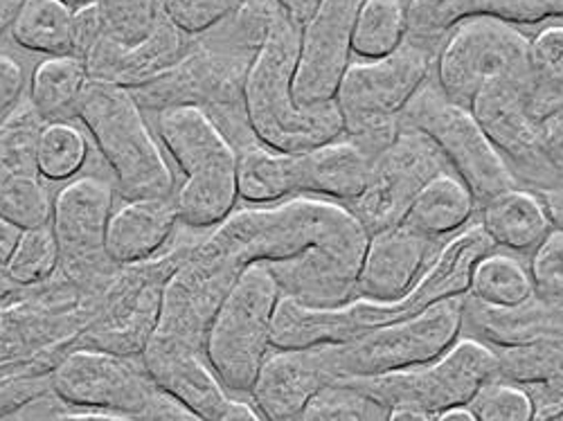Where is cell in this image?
Segmentation results:
<instances>
[{"instance_id": "obj_1", "label": "cell", "mask_w": 563, "mask_h": 421, "mask_svg": "<svg viewBox=\"0 0 563 421\" xmlns=\"http://www.w3.org/2000/svg\"><path fill=\"white\" fill-rule=\"evenodd\" d=\"M367 242V230L345 206L313 197L234 210L199 237V246L234 273L264 264L282 296L309 307L356 298Z\"/></svg>"}, {"instance_id": "obj_2", "label": "cell", "mask_w": 563, "mask_h": 421, "mask_svg": "<svg viewBox=\"0 0 563 421\" xmlns=\"http://www.w3.org/2000/svg\"><path fill=\"white\" fill-rule=\"evenodd\" d=\"M494 244L481 223L466 225L449 240L417 285L397 302H372L354 298L341 307H309L282 296L275 313L271 345L275 350H311L320 345H343L379 326L412 318L435 302L468 293L476 264L494 253Z\"/></svg>"}, {"instance_id": "obj_3", "label": "cell", "mask_w": 563, "mask_h": 421, "mask_svg": "<svg viewBox=\"0 0 563 421\" xmlns=\"http://www.w3.org/2000/svg\"><path fill=\"white\" fill-rule=\"evenodd\" d=\"M262 48V38L230 12L214 30L197 36L187 57L167 75L131 88L140 109L197 107L206 111L230 145L242 152L257 140L244 104L249 68Z\"/></svg>"}, {"instance_id": "obj_4", "label": "cell", "mask_w": 563, "mask_h": 421, "mask_svg": "<svg viewBox=\"0 0 563 421\" xmlns=\"http://www.w3.org/2000/svg\"><path fill=\"white\" fill-rule=\"evenodd\" d=\"M300 53V27L282 12L257 51L244 84V104L251 131L260 145L282 154H305L343 135L334 102L298 107L294 77Z\"/></svg>"}, {"instance_id": "obj_5", "label": "cell", "mask_w": 563, "mask_h": 421, "mask_svg": "<svg viewBox=\"0 0 563 421\" xmlns=\"http://www.w3.org/2000/svg\"><path fill=\"white\" fill-rule=\"evenodd\" d=\"M161 143L185 174L174 192L178 221L195 232L223 223L238 206V149L197 107L158 111Z\"/></svg>"}, {"instance_id": "obj_6", "label": "cell", "mask_w": 563, "mask_h": 421, "mask_svg": "<svg viewBox=\"0 0 563 421\" xmlns=\"http://www.w3.org/2000/svg\"><path fill=\"white\" fill-rule=\"evenodd\" d=\"M124 201L174 197L176 182L131 88L90 79L77 111Z\"/></svg>"}, {"instance_id": "obj_7", "label": "cell", "mask_w": 563, "mask_h": 421, "mask_svg": "<svg viewBox=\"0 0 563 421\" xmlns=\"http://www.w3.org/2000/svg\"><path fill=\"white\" fill-rule=\"evenodd\" d=\"M435 59L438 53L406 38L397 53L384 59L350 64L334 98L343 135L369 158L386 152L401 131V111L431 79Z\"/></svg>"}, {"instance_id": "obj_8", "label": "cell", "mask_w": 563, "mask_h": 421, "mask_svg": "<svg viewBox=\"0 0 563 421\" xmlns=\"http://www.w3.org/2000/svg\"><path fill=\"white\" fill-rule=\"evenodd\" d=\"M197 240L185 235L147 262L120 266L100 296L96 315L79 334L75 350L86 347L120 356H143L158 326L169 277L190 255Z\"/></svg>"}, {"instance_id": "obj_9", "label": "cell", "mask_w": 563, "mask_h": 421, "mask_svg": "<svg viewBox=\"0 0 563 421\" xmlns=\"http://www.w3.org/2000/svg\"><path fill=\"white\" fill-rule=\"evenodd\" d=\"M464 296L435 302L412 318L379 326L343 345H320L332 386L341 379L379 377L440 358L462 334Z\"/></svg>"}, {"instance_id": "obj_10", "label": "cell", "mask_w": 563, "mask_h": 421, "mask_svg": "<svg viewBox=\"0 0 563 421\" xmlns=\"http://www.w3.org/2000/svg\"><path fill=\"white\" fill-rule=\"evenodd\" d=\"M496 367L494 347L464 336L427 365L379 377L341 379L334 386L356 392L379 410L410 406L438 417L444 410L472 403L496 379Z\"/></svg>"}, {"instance_id": "obj_11", "label": "cell", "mask_w": 563, "mask_h": 421, "mask_svg": "<svg viewBox=\"0 0 563 421\" xmlns=\"http://www.w3.org/2000/svg\"><path fill=\"white\" fill-rule=\"evenodd\" d=\"M279 287L264 264H251L214 313L206 358L228 392L249 395L268 356Z\"/></svg>"}, {"instance_id": "obj_12", "label": "cell", "mask_w": 563, "mask_h": 421, "mask_svg": "<svg viewBox=\"0 0 563 421\" xmlns=\"http://www.w3.org/2000/svg\"><path fill=\"white\" fill-rule=\"evenodd\" d=\"M399 122L429 135L451 171L483 208L498 195L519 187L472 109L453 104L435 81H427L401 111Z\"/></svg>"}, {"instance_id": "obj_13", "label": "cell", "mask_w": 563, "mask_h": 421, "mask_svg": "<svg viewBox=\"0 0 563 421\" xmlns=\"http://www.w3.org/2000/svg\"><path fill=\"white\" fill-rule=\"evenodd\" d=\"M113 187L98 176L73 178L53 201L51 228L59 246V275L100 298L120 266L107 253Z\"/></svg>"}, {"instance_id": "obj_14", "label": "cell", "mask_w": 563, "mask_h": 421, "mask_svg": "<svg viewBox=\"0 0 563 421\" xmlns=\"http://www.w3.org/2000/svg\"><path fill=\"white\" fill-rule=\"evenodd\" d=\"M528 53L530 38L514 25L485 16L466 19L442 43L435 84L453 104L472 109L489 81L528 73Z\"/></svg>"}, {"instance_id": "obj_15", "label": "cell", "mask_w": 563, "mask_h": 421, "mask_svg": "<svg viewBox=\"0 0 563 421\" xmlns=\"http://www.w3.org/2000/svg\"><path fill=\"white\" fill-rule=\"evenodd\" d=\"M444 171L451 167L433 140L401 124L393 145L374 158L363 195L345 208L367 235L401 225L417 195Z\"/></svg>"}, {"instance_id": "obj_16", "label": "cell", "mask_w": 563, "mask_h": 421, "mask_svg": "<svg viewBox=\"0 0 563 421\" xmlns=\"http://www.w3.org/2000/svg\"><path fill=\"white\" fill-rule=\"evenodd\" d=\"M53 392L64 406L140 419L158 386L140 356L70 350L53 369Z\"/></svg>"}, {"instance_id": "obj_17", "label": "cell", "mask_w": 563, "mask_h": 421, "mask_svg": "<svg viewBox=\"0 0 563 421\" xmlns=\"http://www.w3.org/2000/svg\"><path fill=\"white\" fill-rule=\"evenodd\" d=\"M43 126L27 98L0 120V217L23 230L48 225L53 217V199L38 167Z\"/></svg>"}, {"instance_id": "obj_18", "label": "cell", "mask_w": 563, "mask_h": 421, "mask_svg": "<svg viewBox=\"0 0 563 421\" xmlns=\"http://www.w3.org/2000/svg\"><path fill=\"white\" fill-rule=\"evenodd\" d=\"M363 0H320L311 21L300 30V53L294 77L298 107L334 102L352 57V34Z\"/></svg>"}, {"instance_id": "obj_19", "label": "cell", "mask_w": 563, "mask_h": 421, "mask_svg": "<svg viewBox=\"0 0 563 421\" xmlns=\"http://www.w3.org/2000/svg\"><path fill=\"white\" fill-rule=\"evenodd\" d=\"M192 48V36L183 34L161 10L150 34L135 43L122 45L109 34L86 57L90 79L120 84L124 88L145 86L174 70Z\"/></svg>"}, {"instance_id": "obj_20", "label": "cell", "mask_w": 563, "mask_h": 421, "mask_svg": "<svg viewBox=\"0 0 563 421\" xmlns=\"http://www.w3.org/2000/svg\"><path fill=\"white\" fill-rule=\"evenodd\" d=\"M433 244L408 223L369 235L356 279V298L372 302L401 300L433 262Z\"/></svg>"}, {"instance_id": "obj_21", "label": "cell", "mask_w": 563, "mask_h": 421, "mask_svg": "<svg viewBox=\"0 0 563 421\" xmlns=\"http://www.w3.org/2000/svg\"><path fill=\"white\" fill-rule=\"evenodd\" d=\"M478 16L509 25H534L563 19V0H410L408 41L438 53L457 23Z\"/></svg>"}, {"instance_id": "obj_22", "label": "cell", "mask_w": 563, "mask_h": 421, "mask_svg": "<svg viewBox=\"0 0 563 421\" xmlns=\"http://www.w3.org/2000/svg\"><path fill=\"white\" fill-rule=\"evenodd\" d=\"M330 386L318 347L275 350L264 358L249 395L266 421H296L311 399Z\"/></svg>"}, {"instance_id": "obj_23", "label": "cell", "mask_w": 563, "mask_h": 421, "mask_svg": "<svg viewBox=\"0 0 563 421\" xmlns=\"http://www.w3.org/2000/svg\"><path fill=\"white\" fill-rule=\"evenodd\" d=\"M140 358L163 392L208 421H214L228 406V390L210 367L206 354L150 341Z\"/></svg>"}, {"instance_id": "obj_24", "label": "cell", "mask_w": 563, "mask_h": 421, "mask_svg": "<svg viewBox=\"0 0 563 421\" xmlns=\"http://www.w3.org/2000/svg\"><path fill=\"white\" fill-rule=\"evenodd\" d=\"M462 334L489 347L563 341V300H541L516 309H494L464 296Z\"/></svg>"}, {"instance_id": "obj_25", "label": "cell", "mask_w": 563, "mask_h": 421, "mask_svg": "<svg viewBox=\"0 0 563 421\" xmlns=\"http://www.w3.org/2000/svg\"><path fill=\"white\" fill-rule=\"evenodd\" d=\"M178 223L174 197L124 201L111 214L107 253L118 266L147 262L167 248Z\"/></svg>"}, {"instance_id": "obj_26", "label": "cell", "mask_w": 563, "mask_h": 421, "mask_svg": "<svg viewBox=\"0 0 563 421\" xmlns=\"http://www.w3.org/2000/svg\"><path fill=\"white\" fill-rule=\"evenodd\" d=\"M372 163L374 158L341 135L332 143L298 154V195L350 206L363 195Z\"/></svg>"}, {"instance_id": "obj_27", "label": "cell", "mask_w": 563, "mask_h": 421, "mask_svg": "<svg viewBox=\"0 0 563 421\" xmlns=\"http://www.w3.org/2000/svg\"><path fill=\"white\" fill-rule=\"evenodd\" d=\"M496 379L523 388L537 408L534 421H550L563 412V341H539L494 347Z\"/></svg>"}, {"instance_id": "obj_28", "label": "cell", "mask_w": 563, "mask_h": 421, "mask_svg": "<svg viewBox=\"0 0 563 421\" xmlns=\"http://www.w3.org/2000/svg\"><path fill=\"white\" fill-rule=\"evenodd\" d=\"M481 210V225L492 244L511 253L532 255L554 230L539 197L523 187H511Z\"/></svg>"}, {"instance_id": "obj_29", "label": "cell", "mask_w": 563, "mask_h": 421, "mask_svg": "<svg viewBox=\"0 0 563 421\" xmlns=\"http://www.w3.org/2000/svg\"><path fill=\"white\" fill-rule=\"evenodd\" d=\"M476 208L478 203L468 187L453 171H444L417 195L404 223L438 242L464 230Z\"/></svg>"}, {"instance_id": "obj_30", "label": "cell", "mask_w": 563, "mask_h": 421, "mask_svg": "<svg viewBox=\"0 0 563 421\" xmlns=\"http://www.w3.org/2000/svg\"><path fill=\"white\" fill-rule=\"evenodd\" d=\"M88 81V68L79 57H48L32 73L27 100L45 124L73 122Z\"/></svg>"}, {"instance_id": "obj_31", "label": "cell", "mask_w": 563, "mask_h": 421, "mask_svg": "<svg viewBox=\"0 0 563 421\" xmlns=\"http://www.w3.org/2000/svg\"><path fill=\"white\" fill-rule=\"evenodd\" d=\"M238 192L251 206H275L298 195V154L260 143L238 152Z\"/></svg>"}, {"instance_id": "obj_32", "label": "cell", "mask_w": 563, "mask_h": 421, "mask_svg": "<svg viewBox=\"0 0 563 421\" xmlns=\"http://www.w3.org/2000/svg\"><path fill=\"white\" fill-rule=\"evenodd\" d=\"M10 34L27 53L45 57L73 55V8L62 0H23Z\"/></svg>"}, {"instance_id": "obj_33", "label": "cell", "mask_w": 563, "mask_h": 421, "mask_svg": "<svg viewBox=\"0 0 563 421\" xmlns=\"http://www.w3.org/2000/svg\"><path fill=\"white\" fill-rule=\"evenodd\" d=\"M406 38L408 5L404 0H363L352 34V53L358 59H384L397 53Z\"/></svg>"}, {"instance_id": "obj_34", "label": "cell", "mask_w": 563, "mask_h": 421, "mask_svg": "<svg viewBox=\"0 0 563 421\" xmlns=\"http://www.w3.org/2000/svg\"><path fill=\"white\" fill-rule=\"evenodd\" d=\"M466 296L494 309H516L534 298V285L519 259L489 253L476 264Z\"/></svg>"}, {"instance_id": "obj_35", "label": "cell", "mask_w": 563, "mask_h": 421, "mask_svg": "<svg viewBox=\"0 0 563 421\" xmlns=\"http://www.w3.org/2000/svg\"><path fill=\"white\" fill-rule=\"evenodd\" d=\"M530 113L541 120L563 104V25H548L530 38Z\"/></svg>"}, {"instance_id": "obj_36", "label": "cell", "mask_w": 563, "mask_h": 421, "mask_svg": "<svg viewBox=\"0 0 563 421\" xmlns=\"http://www.w3.org/2000/svg\"><path fill=\"white\" fill-rule=\"evenodd\" d=\"M57 273H59V246L51 223L25 228L3 270L8 282L19 289H30V287L48 282V279H53Z\"/></svg>"}, {"instance_id": "obj_37", "label": "cell", "mask_w": 563, "mask_h": 421, "mask_svg": "<svg viewBox=\"0 0 563 421\" xmlns=\"http://www.w3.org/2000/svg\"><path fill=\"white\" fill-rule=\"evenodd\" d=\"M88 158L84 133L70 122L45 124L38 135V167L45 180H73Z\"/></svg>"}, {"instance_id": "obj_38", "label": "cell", "mask_w": 563, "mask_h": 421, "mask_svg": "<svg viewBox=\"0 0 563 421\" xmlns=\"http://www.w3.org/2000/svg\"><path fill=\"white\" fill-rule=\"evenodd\" d=\"M107 32L122 45L143 41L158 14L156 0H96Z\"/></svg>"}, {"instance_id": "obj_39", "label": "cell", "mask_w": 563, "mask_h": 421, "mask_svg": "<svg viewBox=\"0 0 563 421\" xmlns=\"http://www.w3.org/2000/svg\"><path fill=\"white\" fill-rule=\"evenodd\" d=\"M478 421H534L537 408L532 397L514 384L489 381L468 403Z\"/></svg>"}, {"instance_id": "obj_40", "label": "cell", "mask_w": 563, "mask_h": 421, "mask_svg": "<svg viewBox=\"0 0 563 421\" xmlns=\"http://www.w3.org/2000/svg\"><path fill=\"white\" fill-rule=\"evenodd\" d=\"M163 14L187 36H203L234 10V0H161Z\"/></svg>"}, {"instance_id": "obj_41", "label": "cell", "mask_w": 563, "mask_h": 421, "mask_svg": "<svg viewBox=\"0 0 563 421\" xmlns=\"http://www.w3.org/2000/svg\"><path fill=\"white\" fill-rule=\"evenodd\" d=\"M530 277L534 296L541 300H563V232L552 230L532 253Z\"/></svg>"}, {"instance_id": "obj_42", "label": "cell", "mask_w": 563, "mask_h": 421, "mask_svg": "<svg viewBox=\"0 0 563 421\" xmlns=\"http://www.w3.org/2000/svg\"><path fill=\"white\" fill-rule=\"evenodd\" d=\"M369 401L341 386L318 392L296 421H372Z\"/></svg>"}, {"instance_id": "obj_43", "label": "cell", "mask_w": 563, "mask_h": 421, "mask_svg": "<svg viewBox=\"0 0 563 421\" xmlns=\"http://www.w3.org/2000/svg\"><path fill=\"white\" fill-rule=\"evenodd\" d=\"M539 152L552 178V190L563 187V104L539 120Z\"/></svg>"}, {"instance_id": "obj_44", "label": "cell", "mask_w": 563, "mask_h": 421, "mask_svg": "<svg viewBox=\"0 0 563 421\" xmlns=\"http://www.w3.org/2000/svg\"><path fill=\"white\" fill-rule=\"evenodd\" d=\"M107 25L96 0L88 5L73 10V55L86 62V57L96 51V45L107 36Z\"/></svg>"}, {"instance_id": "obj_45", "label": "cell", "mask_w": 563, "mask_h": 421, "mask_svg": "<svg viewBox=\"0 0 563 421\" xmlns=\"http://www.w3.org/2000/svg\"><path fill=\"white\" fill-rule=\"evenodd\" d=\"M25 88V75L21 64L0 53V120H3L21 100Z\"/></svg>"}, {"instance_id": "obj_46", "label": "cell", "mask_w": 563, "mask_h": 421, "mask_svg": "<svg viewBox=\"0 0 563 421\" xmlns=\"http://www.w3.org/2000/svg\"><path fill=\"white\" fill-rule=\"evenodd\" d=\"M140 421H208V419L183 406L180 401H176L174 397H169L158 388L150 406L145 408L143 417H140Z\"/></svg>"}, {"instance_id": "obj_47", "label": "cell", "mask_w": 563, "mask_h": 421, "mask_svg": "<svg viewBox=\"0 0 563 421\" xmlns=\"http://www.w3.org/2000/svg\"><path fill=\"white\" fill-rule=\"evenodd\" d=\"M277 5L282 12L287 14V19L294 25H298L302 30L316 14L320 0H277Z\"/></svg>"}, {"instance_id": "obj_48", "label": "cell", "mask_w": 563, "mask_h": 421, "mask_svg": "<svg viewBox=\"0 0 563 421\" xmlns=\"http://www.w3.org/2000/svg\"><path fill=\"white\" fill-rule=\"evenodd\" d=\"M21 232H23V228L8 221L5 217H0V273L5 270L10 257L21 240Z\"/></svg>"}, {"instance_id": "obj_49", "label": "cell", "mask_w": 563, "mask_h": 421, "mask_svg": "<svg viewBox=\"0 0 563 421\" xmlns=\"http://www.w3.org/2000/svg\"><path fill=\"white\" fill-rule=\"evenodd\" d=\"M214 421H266L253 403L230 399Z\"/></svg>"}, {"instance_id": "obj_50", "label": "cell", "mask_w": 563, "mask_h": 421, "mask_svg": "<svg viewBox=\"0 0 563 421\" xmlns=\"http://www.w3.org/2000/svg\"><path fill=\"white\" fill-rule=\"evenodd\" d=\"M51 421H140L135 417L115 414V412H100V410H88V412H57Z\"/></svg>"}, {"instance_id": "obj_51", "label": "cell", "mask_w": 563, "mask_h": 421, "mask_svg": "<svg viewBox=\"0 0 563 421\" xmlns=\"http://www.w3.org/2000/svg\"><path fill=\"white\" fill-rule=\"evenodd\" d=\"M539 201L543 203L552 228L563 232V187H556V190H550V192L541 195Z\"/></svg>"}, {"instance_id": "obj_52", "label": "cell", "mask_w": 563, "mask_h": 421, "mask_svg": "<svg viewBox=\"0 0 563 421\" xmlns=\"http://www.w3.org/2000/svg\"><path fill=\"white\" fill-rule=\"evenodd\" d=\"M386 421H435V414L410 406H397L386 410Z\"/></svg>"}, {"instance_id": "obj_53", "label": "cell", "mask_w": 563, "mask_h": 421, "mask_svg": "<svg viewBox=\"0 0 563 421\" xmlns=\"http://www.w3.org/2000/svg\"><path fill=\"white\" fill-rule=\"evenodd\" d=\"M435 421H478L476 414L472 412V408L468 406H462V408H451V410H444L435 417Z\"/></svg>"}, {"instance_id": "obj_54", "label": "cell", "mask_w": 563, "mask_h": 421, "mask_svg": "<svg viewBox=\"0 0 563 421\" xmlns=\"http://www.w3.org/2000/svg\"><path fill=\"white\" fill-rule=\"evenodd\" d=\"M62 3H66V5H68V8H73V10H77V8H81V5L92 3V0H62Z\"/></svg>"}, {"instance_id": "obj_55", "label": "cell", "mask_w": 563, "mask_h": 421, "mask_svg": "<svg viewBox=\"0 0 563 421\" xmlns=\"http://www.w3.org/2000/svg\"><path fill=\"white\" fill-rule=\"evenodd\" d=\"M8 282V279H5V275L3 273H0V287H3Z\"/></svg>"}, {"instance_id": "obj_56", "label": "cell", "mask_w": 563, "mask_h": 421, "mask_svg": "<svg viewBox=\"0 0 563 421\" xmlns=\"http://www.w3.org/2000/svg\"><path fill=\"white\" fill-rule=\"evenodd\" d=\"M48 421H51V419H48Z\"/></svg>"}]
</instances>
